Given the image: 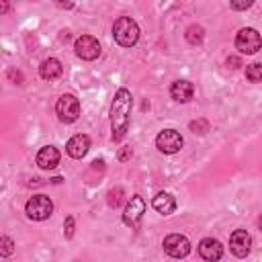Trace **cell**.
<instances>
[{
    "instance_id": "7a4b0ae2",
    "label": "cell",
    "mask_w": 262,
    "mask_h": 262,
    "mask_svg": "<svg viewBox=\"0 0 262 262\" xmlns=\"http://www.w3.org/2000/svg\"><path fill=\"white\" fill-rule=\"evenodd\" d=\"M113 39L121 47H133L139 39V27L129 16H119L113 25Z\"/></svg>"
},
{
    "instance_id": "4316f807",
    "label": "cell",
    "mask_w": 262,
    "mask_h": 262,
    "mask_svg": "<svg viewBox=\"0 0 262 262\" xmlns=\"http://www.w3.org/2000/svg\"><path fill=\"white\" fill-rule=\"evenodd\" d=\"M258 227H260V229H262V217H260V219H258Z\"/></svg>"
},
{
    "instance_id": "4fadbf2b",
    "label": "cell",
    "mask_w": 262,
    "mask_h": 262,
    "mask_svg": "<svg viewBox=\"0 0 262 262\" xmlns=\"http://www.w3.org/2000/svg\"><path fill=\"white\" fill-rule=\"evenodd\" d=\"M59 149L57 147H53V145H45V147H41L39 149V154H37V166L41 168V170H53L57 164H59Z\"/></svg>"
},
{
    "instance_id": "2e32d148",
    "label": "cell",
    "mask_w": 262,
    "mask_h": 262,
    "mask_svg": "<svg viewBox=\"0 0 262 262\" xmlns=\"http://www.w3.org/2000/svg\"><path fill=\"white\" fill-rule=\"evenodd\" d=\"M61 72H63V68H61V61L59 59H55V57H47L41 66H39V74H41V78L43 80H57L59 76H61Z\"/></svg>"
},
{
    "instance_id": "9c48e42d",
    "label": "cell",
    "mask_w": 262,
    "mask_h": 262,
    "mask_svg": "<svg viewBox=\"0 0 262 262\" xmlns=\"http://www.w3.org/2000/svg\"><path fill=\"white\" fill-rule=\"evenodd\" d=\"M143 213H145V201H143L139 194H133V196L127 201V205H125L123 223L129 225V227H135V225L141 221Z\"/></svg>"
},
{
    "instance_id": "5b68a950",
    "label": "cell",
    "mask_w": 262,
    "mask_h": 262,
    "mask_svg": "<svg viewBox=\"0 0 262 262\" xmlns=\"http://www.w3.org/2000/svg\"><path fill=\"white\" fill-rule=\"evenodd\" d=\"M55 113L61 123H74L80 117V102L74 94H61L55 102Z\"/></svg>"
},
{
    "instance_id": "ac0fdd59",
    "label": "cell",
    "mask_w": 262,
    "mask_h": 262,
    "mask_svg": "<svg viewBox=\"0 0 262 262\" xmlns=\"http://www.w3.org/2000/svg\"><path fill=\"white\" fill-rule=\"evenodd\" d=\"M246 78H248V82H262V63H250V66H246Z\"/></svg>"
},
{
    "instance_id": "7402d4cb",
    "label": "cell",
    "mask_w": 262,
    "mask_h": 262,
    "mask_svg": "<svg viewBox=\"0 0 262 262\" xmlns=\"http://www.w3.org/2000/svg\"><path fill=\"white\" fill-rule=\"evenodd\" d=\"M190 129H192V133H205V131H209V123L203 121V119L190 121Z\"/></svg>"
},
{
    "instance_id": "484cf974",
    "label": "cell",
    "mask_w": 262,
    "mask_h": 262,
    "mask_svg": "<svg viewBox=\"0 0 262 262\" xmlns=\"http://www.w3.org/2000/svg\"><path fill=\"white\" fill-rule=\"evenodd\" d=\"M0 2H2V8H0V12H2V14H6V12H8V0H0Z\"/></svg>"
},
{
    "instance_id": "5bb4252c",
    "label": "cell",
    "mask_w": 262,
    "mask_h": 262,
    "mask_svg": "<svg viewBox=\"0 0 262 262\" xmlns=\"http://www.w3.org/2000/svg\"><path fill=\"white\" fill-rule=\"evenodd\" d=\"M170 96H172L176 102H188V100H192V96H194V86H192V82H188V80H178V82H174V84L170 86Z\"/></svg>"
},
{
    "instance_id": "3957f363",
    "label": "cell",
    "mask_w": 262,
    "mask_h": 262,
    "mask_svg": "<svg viewBox=\"0 0 262 262\" xmlns=\"http://www.w3.org/2000/svg\"><path fill=\"white\" fill-rule=\"evenodd\" d=\"M25 213L33 221H43V219L51 217V213H53V201L49 196H45V194H33L27 201V205H25Z\"/></svg>"
},
{
    "instance_id": "ba28073f",
    "label": "cell",
    "mask_w": 262,
    "mask_h": 262,
    "mask_svg": "<svg viewBox=\"0 0 262 262\" xmlns=\"http://www.w3.org/2000/svg\"><path fill=\"white\" fill-rule=\"evenodd\" d=\"M164 252L172 258H184L190 252V242L182 233H170L168 237H164Z\"/></svg>"
},
{
    "instance_id": "ffe728a7",
    "label": "cell",
    "mask_w": 262,
    "mask_h": 262,
    "mask_svg": "<svg viewBox=\"0 0 262 262\" xmlns=\"http://www.w3.org/2000/svg\"><path fill=\"white\" fill-rule=\"evenodd\" d=\"M12 250H14L12 239H10V237H6V235H2V237H0V256H10V254H12Z\"/></svg>"
},
{
    "instance_id": "603a6c76",
    "label": "cell",
    "mask_w": 262,
    "mask_h": 262,
    "mask_svg": "<svg viewBox=\"0 0 262 262\" xmlns=\"http://www.w3.org/2000/svg\"><path fill=\"white\" fill-rule=\"evenodd\" d=\"M63 235H66L68 239L74 237V217H72V215L66 217V223H63Z\"/></svg>"
},
{
    "instance_id": "6da1fadb",
    "label": "cell",
    "mask_w": 262,
    "mask_h": 262,
    "mask_svg": "<svg viewBox=\"0 0 262 262\" xmlns=\"http://www.w3.org/2000/svg\"><path fill=\"white\" fill-rule=\"evenodd\" d=\"M131 104H133L131 92L127 88H119L113 96V102H111V139L115 143L123 141V137L127 135Z\"/></svg>"
},
{
    "instance_id": "8fae6325",
    "label": "cell",
    "mask_w": 262,
    "mask_h": 262,
    "mask_svg": "<svg viewBox=\"0 0 262 262\" xmlns=\"http://www.w3.org/2000/svg\"><path fill=\"white\" fill-rule=\"evenodd\" d=\"M88 149H90V137L84 135V133H76V135L70 137L68 143H66L68 156H70V158H76V160L84 158V156L88 154Z\"/></svg>"
},
{
    "instance_id": "8992f818",
    "label": "cell",
    "mask_w": 262,
    "mask_h": 262,
    "mask_svg": "<svg viewBox=\"0 0 262 262\" xmlns=\"http://www.w3.org/2000/svg\"><path fill=\"white\" fill-rule=\"evenodd\" d=\"M182 145H184V139L176 129H164L156 137V147L162 154H176L182 149Z\"/></svg>"
},
{
    "instance_id": "30bf717a",
    "label": "cell",
    "mask_w": 262,
    "mask_h": 262,
    "mask_svg": "<svg viewBox=\"0 0 262 262\" xmlns=\"http://www.w3.org/2000/svg\"><path fill=\"white\" fill-rule=\"evenodd\" d=\"M229 250L233 252V256L237 258H246L252 250V235L246 229H235L229 235Z\"/></svg>"
},
{
    "instance_id": "277c9868",
    "label": "cell",
    "mask_w": 262,
    "mask_h": 262,
    "mask_svg": "<svg viewBox=\"0 0 262 262\" xmlns=\"http://www.w3.org/2000/svg\"><path fill=\"white\" fill-rule=\"evenodd\" d=\"M235 47L239 49V53H246V55H254L260 51L262 47V37L256 29L252 27H244L239 29V33L235 35Z\"/></svg>"
},
{
    "instance_id": "9a60e30c",
    "label": "cell",
    "mask_w": 262,
    "mask_h": 262,
    "mask_svg": "<svg viewBox=\"0 0 262 262\" xmlns=\"http://www.w3.org/2000/svg\"><path fill=\"white\" fill-rule=\"evenodd\" d=\"M154 209L160 213V215H172L174 209H176V199L170 194V192H158L151 201Z\"/></svg>"
},
{
    "instance_id": "7c38bea8",
    "label": "cell",
    "mask_w": 262,
    "mask_h": 262,
    "mask_svg": "<svg viewBox=\"0 0 262 262\" xmlns=\"http://www.w3.org/2000/svg\"><path fill=\"white\" fill-rule=\"evenodd\" d=\"M199 256H201L203 260H207V262H217V260H221V256H223V248H221V244H219L217 239H213V237H203V239L199 242Z\"/></svg>"
},
{
    "instance_id": "d4e9b609",
    "label": "cell",
    "mask_w": 262,
    "mask_h": 262,
    "mask_svg": "<svg viewBox=\"0 0 262 262\" xmlns=\"http://www.w3.org/2000/svg\"><path fill=\"white\" fill-rule=\"evenodd\" d=\"M229 63H231V68H237V66H239V59H237V57H229V59H227V66H229Z\"/></svg>"
},
{
    "instance_id": "d6986e66",
    "label": "cell",
    "mask_w": 262,
    "mask_h": 262,
    "mask_svg": "<svg viewBox=\"0 0 262 262\" xmlns=\"http://www.w3.org/2000/svg\"><path fill=\"white\" fill-rule=\"evenodd\" d=\"M123 201H125V192H123V188H113V190L108 192V207L117 209V207H121Z\"/></svg>"
},
{
    "instance_id": "52a82bcc",
    "label": "cell",
    "mask_w": 262,
    "mask_h": 262,
    "mask_svg": "<svg viewBox=\"0 0 262 262\" xmlns=\"http://www.w3.org/2000/svg\"><path fill=\"white\" fill-rule=\"evenodd\" d=\"M74 51L80 59L84 61H92L100 55V43L92 37V35H80L74 43Z\"/></svg>"
},
{
    "instance_id": "e0dca14e",
    "label": "cell",
    "mask_w": 262,
    "mask_h": 262,
    "mask_svg": "<svg viewBox=\"0 0 262 262\" xmlns=\"http://www.w3.org/2000/svg\"><path fill=\"white\" fill-rule=\"evenodd\" d=\"M184 35H186V41H188L190 45H199V43L203 41V37H205V31H203L201 25H190Z\"/></svg>"
},
{
    "instance_id": "44dd1931",
    "label": "cell",
    "mask_w": 262,
    "mask_h": 262,
    "mask_svg": "<svg viewBox=\"0 0 262 262\" xmlns=\"http://www.w3.org/2000/svg\"><path fill=\"white\" fill-rule=\"evenodd\" d=\"M229 4H231L233 10L242 12V10H248V8L254 4V0H229Z\"/></svg>"
},
{
    "instance_id": "cb8c5ba5",
    "label": "cell",
    "mask_w": 262,
    "mask_h": 262,
    "mask_svg": "<svg viewBox=\"0 0 262 262\" xmlns=\"http://www.w3.org/2000/svg\"><path fill=\"white\" fill-rule=\"evenodd\" d=\"M129 158H131V147H125V149L119 151V160H121V162H125V160H129Z\"/></svg>"
}]
</instances>
